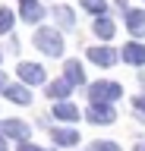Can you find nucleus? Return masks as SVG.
I'll return each mask as SVG.
<instances>
[{
    "label": "nucleus",
    "instance_id": "nucleus-21",
    "mask_svg": "<svg viewBox=\"0 0 145 151\" xmlns=\"http://www.w3.org/2000/svg\"><path fill=\"white\" fill-rule=\"evenodd\" d=\"M19 151H44V148H38V145H32V142H22V145H19Z\"/></svg>",
    "mask_w": 145,
    "mask_h": 151
},
{
    "label": "nucleus",
    "instance_id": "nucleus-6",
    "mask_svg": "<svg viewBox=\"0 0 145 151\" xmlns=\"http://www.w3.org/2000/svg\"><path fill=\"white\" fill-rule=\"evenodd\" d=\"M19 16L29 25H38L41 19H44V6H41L38 0H19Z\"/></svg>",
    "mask_w": 145,
    "mask_h": 151
},
{
    "label": "nucleus",
    "instance_id": "nucleus-11",
    "mask_svg": "<svg viewBox=\"0 0 145 151\" xmlns=\"http://www.w3.org/2000/svg\"><path fill=\"white\" fill-rule=\"evenodd\" d=\"M69 91H73V82H69V79H54V82L48 85V98L50 101H66Z\"/></svg>",
    "mask_w": 145,
    "mask_h": 151
},
{
    "label": "nucleus",
    "instance_id": "nucleus-23",
    "mask_svg": "<svg viewBox=\"0 0 145 151\" xmlns=\"http://www.w3.org/2000/svg\"><path fill=\"white\" fill-rule=\"evenodd\" d=\"M136 151H145V145H139V148H136Z\"/></svg>",
    "mask_w": 145,
    "mask_h": 151
},
{
    "label": "nucleus",
    "instance_id": "nucleus-1",
    "mask_svg": "<svg viewBox=\"0 0 145 151\" xmlns=\"http://www.w3.org/2000/svg\"><path fill=\"white\" fill-rule=\"evenodd\" d=\"M32 41H35V47H38L41 54H48V57H60L63 54V38H60V32H54L50 25H41Z\"/></svg>",
    "mask_w": 145,
    "mask_h": 151
},
{
    "label": "nucleus",
    "instance_id": "nucleus-13",
    "mask_svg": "<svg viewBox=\"0 0 145 151\" xmlns=\"http://www.w3.org/2000/svg\"><path fill=\"white\" fill-rule=\"evenodd\" d=\"M6 101H13V104H19V107H25V104H32V91H29V85H10L6 88Z\"/></svg>",
    "mask_w": 145,
    "mask_h": 151
},
{
    "label": "nucleus",
    "instance_id": "nucleus-20",
    "mask_svg": "<svg viewBox=\"0 0 145 151\" xmlns=\"http://www.w3.org/2000/svg\"><path fill=\"white\" fill-rule=\"evenodd\" d=\"M133 107H136V113L145 120V98H142V94H139V98H133Z\"/></svg>",
    "mask_w": 145,
    "mask_h": 151
},
{
    "label": "nucleus",
    "instance_id": "nucleus-2",
    "mask_svg": "<svg viewBox=\"0 0 145 151\" xmlns=\"http://www.w3.org/2000/svg\"><path fill=\"white\" fill-rule=\"evenodd\" d=\"M123 98V85L120 82H95L92 88H88V101L92 104H114V101H120Z\"/></svg>",
    "mask_w": 145,
    "mask_h": 151
},
{
    "label": "nucleus",
    "instance_id": "nucleus-24",
    "mask_svg": "<svg viewBox=\"0 0 145 151\" xmlns=\"http://www.w3.org/2000/svg\"><path fill=\"white\" fill-rule=\"evenodd\" d=\"M0 151H6V148H3V145H0Z\"/></svg>",
    "mask_w": 145,
    "mask_h": 151
},
{
    "label": "nucleus",
    "instance_id": "nucleus-9",
    "mask_svg": "<svg viewBox=\"0 0 145 151\" xmlns=\"http://www.w3.org/2000/svg\"><path fill=\"white\" fill-rule=\"evenodd\" d=\"M50 113H54L57 120H66V123H79V116H82L79 107H76V104H69V101H57L54 107H50Z\"/></svg>",
    "mask_w": 145,
    "mask_h": 151
},
{
    "label": "nucleus",
    "instance_id": "nucleus-19",
    "mask_svg": "<svg viewBox=\"0 0 145 151\" xmlns=\"http://www.w3.org/2000/svg\"><path fill=\"white\" fill-rule=\"evenodd\" d=\"M92 151H120L117 142H92Z\"/></svg>",
    "mask_w": 145,
    "mask_h": 151
},
{
    "label": "nucleus",
    "instance_id": "nucleus-12",
    "mask_svg": "<svg viewBox=\"0 0 145 151\" xmlns=\"http://www.w3.org/2000/svg\"><path fill=\"white\" fill-rule=\"evenodd\" d=\"M63 79H69L73 85H82L85 82V66L79 63V60H66L63 63Z\"/></svg>",
    "mask_w": 145,
    "mask_h": 151
},
{
    "label": "nucleus",
    "instance_id": "nucleus-7",
    "mask_svg": "<svg viewBox=\"0 0 145 151\" xmlns=\"http://www.w3.org/2000/svg\"><path fill=\"white\" fill-rule=\"evenodd\" d=\"M88 60L98 63V66H114L117 63V54H114V47L98 44V47H88Z\"/></svg>",
    "mask_w": 145,
    "mask_h": 151
},
{
    "label": "nucleus",
    "instance_id": "nucleus-3",
    "mask_svg": "<svg viewBox=\"0 0 145 151\" xmlns=\"http://www.w3.org/2000/svg\"><path fill=\"white\" fill-rule=\"evenodd\" d=\"M29 123H22V120H3L0 123V135L3 139H16L22 145V142H29Z\"/></svg>",
    "mask_w": 145,
    "mask_h": 151
},
{
    "label": "nucleus",
    "instance_id": "nucleus-10",
    "mask_svg": "<svg viewBox=\"0 0 145 151\" xmlns=\"http://www.w3.org/2000/svg\"><path fill=\"white\" fill-rule=\"evenodd\" d=\"M123 60L133 63V66H145V44L142 41H129L123 47Z\"/></svg>",
    "mask_w": 145,
    "mask_h": 151
},
{
    "label": "nucleus",
    "instance_id": "nucleus-17",
    "mask_svg": "<svg viewBox=\"0 0 145 151\" xmlns=\"http://www.w3.org/2000/svg\"><path fill=\"white\" fill-rule=\"evenodd\" d=\"M13 22H16V16H13V9L0 6V35H6V32H13Z\"/></svg>",
    "mask_w": 145,
    "mask_h": 151
},
{
    "label": "nucleus",
    "instance_id": "nucleus-16",
    "mask_svg": "<svg viewBox=\"0 0 145 151\" xmlns=\"http://www.w3.org/2000/svg\"><path fill=\"white\" fill-rule=\"evenodd\" d=\"M92 28H95V35H98V38H104V41H110V38H114V32H117V25H114L107 16L95 19V25H92Z\"/></svg>",
    "mask_w": 145,
    "mask_h": 151
},
{
    "label": "nucleus",
    "instance_id": "nucleus-18",
    "mask_svg": "<svg viewBox=\"0 0 145 151\" xmlns=\"http://www.w3.org/2000/svg\"><path fill=\"white\" fill-rule=\"evenodd\" d=\"M82 9H88L101 19V13H107V0H82Z\"/></svg>",
    "mask_w": 145,
    "mask_h": 151
},
{
    "label": "nucleus",
    "instance_id": "nucleus-4",
    "mask_svg": "<svg viewBox=\"0 0 145 151\" xmlns=\"http://www.w3.org/2000/svg\"><path fill=\"white\" fill-rule=\"evenodd\" d=\"M16 73H19L22 85H44V69H41L38 63H25V60H22V63L16 66Z\"/></svg>",
    "mask_w": 145,
    "mask_h": 151
},
{
    "label": "nucleus",
    "instance_id": "nucleus-15",
    "mask_svg": "<svg viewBox=\"0 0 145 151\" xmlns=\"http://www.w3.org/2000/svg\"><path fill=\"white\" fill-rule=\"evenodd\" d=\"M54 22H60V28H73L76 25V13L69 6H54Z\"/></svg>",
    "mask_w": 145,
    "mask_h": 151
},
{
    "label": "nucleus",
    "instance_id": "nucleus-8",
    "mask_svg": "<svg viewBox=\"0 0 145 151\" xmlns=\"http://www.w3.org/2000/svg\"><path fill=\"white\" fill-rule=\"evenodd\" d=\"M126 28L133 38H145V9H126Z\"/></svg>",
    "mask_w": 145,
    "mask_h": 151
},
{
    "label": "nucleus",
    "instance_id": "nucleus-14",
    "mask_svg": "<svg viewBox=\"0 0 145 151\" xmlns=\"http://www.w3.org/2000/svg\"><path fill=\"white\" fill-rule=\"evenodd\" d=\"M50 139L66 148V145H79V132L76 129H57V126H54V129H50Z\"/></svg>",
    "mask_w": 145,
    "mask_h": 151
},
{
    "label": "nucleus",
    "instance_id": "nucleus-22",
    "mask_svg": "<svg viewBox=\"0 0 145 151\" xmlns=\"http://www.w3.org/2000/svg\"><path fill=\"white\" fill-rule=\"evenodd\" d=\"M6 88H10V82H6V76L0 73V91H6Z\"/></svg>",
    "mask_w": 145,
    "mask_h": 151
},
{
    "label": "nucleus",
    "instance_id": "nucleus-25",
    "mask_svg": "<svg viewBox=\"0 0 145 151\" xmlns=\"http://www.w3.org/2000/svg\"><path fill=\"white\" fill-rule=\"evenodd\" d=\"M0 60H3V54H0Z\"/></svg>",
    "mask_w": 145,
    "mask_h": 151
},
{
    "label": "nucleus",
    "instance_id": "nucleus-5",
    "mask_svg": "<svg viewBox=\"0 0 145 151\" xmlns=\"http://www.w3.org/2000/svg\"><path fill=\"white\" fill-rule=\"evenodd\" d=\"M85 116L95 123V126H107V123L117 120V113H114V107H110V104H92V107L85 110Z\"/></svg>",
    "mask_w": 145,
    "mask_h": 151
}]
</instances>
